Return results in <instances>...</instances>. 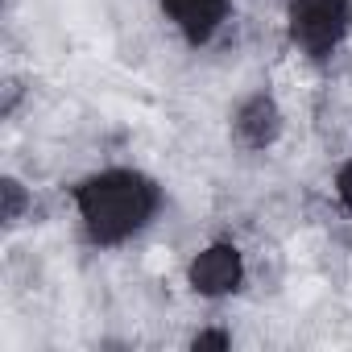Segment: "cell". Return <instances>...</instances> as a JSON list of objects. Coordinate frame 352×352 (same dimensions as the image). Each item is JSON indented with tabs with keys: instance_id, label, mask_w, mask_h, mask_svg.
<instances>
[{
	"instance_id": "5b68a950",
	"label": "cell",
	"mask_w": 352,
	"mask_h": 352,
	"mask_svg": "<svg viewBox=\"0 0 352 352\" xmlns=\"http://www.w3.org/2000/svg\"><path fill=\"white\" fill-rule=\"evenodd\" d=\"M162 9L191 42H208L228 13V0H162Z\"/></svg>"
},
{
	"instance_id": "6da1fadb",
	"label": "cell",
	"mask_w": 352,
	"mask_h": 352,
	"mask_svg": "<svg viewBox=\"0 0 352 352\" xmlns=\"http://www.w3.org/2000/svg\"><path fill=\"white\" fill-rule=\"evenodd\" d=\"M157 208V191L133 170H108L79 187V216L87 232L104 245L133 236Z\"/></svg>"
},
{
	"instance_id": "3957f363",
	"label": "cell",
	"mask_w": 352,
	"mask_h": 352,
	"mask_svg": "<svg viewBox=\"0 0 352 352\" xmlns=\"http://www.w3.org/2000/svg\"><path fill=\"white\" fill-rule=\"evenodd\" d=\"M241 274H245V265L232 245H212L191 261V286L199 294H228L241 286Z\"/></svg>"
},
{
	"instance_id": "ba28073f",
	"label": "cell",
	"mask_w": 352,
	"mask_h": 352,
	"mask_svg": "<svg viewBox=\"0 0 352 352\" xmlns=\"http://www.w3.org/2000/svg\"><path fill=\"white\" fill-rule=\"evenodd\" d=\"M195 348L204 352V348H228V336L224 331H199L195 336Z\"/></svg>"
},
{
	"instance_id": "277c9868",
	"label": "cell",
	"mask_w": 352,
	"mask_h": 352,
	"mask_svg": "<svg viewBox=\"0 0 352 352\" xmlns=\"http://www.w3.org/2000/svg\"><path fill=\"white\" fill-rule=\"evenodd\" d=\"M278 133H282V112H278V104L270 96H253V100L241 104V112H236V141L245 149H265V145L278 141Z\"/></svg>"
},
{
	"instance_id": "9c48e42d",
	"label": "cell",
	"mask_w": 352,
	"mask_h": 352,
	"mask_svg": "<svg viewBox=\"0 0 352 352\" xmlns=\"http://www.w3.org/2000/svg\"><path fill=\"white\" fill-rule=\"evenodd\" d=\"M17 96H21V83H9V91H5V112H13Z\"/></svg>"
},
{
	"instance_id": "7a4b0ae2",
	"label": "cell",
	"mask_w": 352,
	"mask_h": 352,
	"mask_svg": "<svg viewBox=\"0 0 352 352\" xmlns=\"http://www.w3.org/2000/svg\"><path fill=\"white\" fill-rule=\"evenodd\" d=\"M352 25L348 0H290V38L307 54H327Z\"/></svg>"
},
{
	"instance_id": "8992f818",
	"label": "cell",
	"mask_w": 352,
	"mask_h": 352,
	"mask_svg": "<svg viewBox=\"0 0 352 352\" xmlns=\"http://www.w3.org/2000/svg\"><path fill=\"white\" fill-rule=\"evenodd\" d=\"M0 191H5V224L21 220V212H25V191H21V183H17V179H5V183H0Z\"/></svg>"
},
{
	"instance_id": "52a82bcc",
	"label": "cell",
	"mask_w": 352,
	"mask_h": 352,
	"mask_svg": "<svg viewBox=\"0 0 352 352\" xmlns=\"http://www.w3.org/2000/svg\"><path fill=\"white\" fill-rule=\"evenodd\" d=\"M336 195H340V199H344V204L352 208V162H348V166L340 170V179H336Z\"/></svg>"
}]
</instances>
